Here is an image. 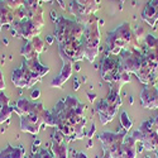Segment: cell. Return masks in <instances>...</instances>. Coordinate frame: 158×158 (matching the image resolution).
<instances>
[{"label":"cell","instance_id":"34","mask_svg":"<svg viewBox=\"0 0 158 158\" xmlns=\"http://www.w3.org/2000/svg\"><path fill=\"white\" fill-rule=\"evenodd\" d=\"M154 123H156V127H157V129H158V116L154 119Z\"/></svg>","mask_w":158,"mask_h":158},{"label":"cell","instance_id":"8","mask_svg":"<svg viewBox=\"0 0 158 158\" xmlns=\"http://www.w3.org/2000/svg\"><path fill=\"white\" fill-rule=\"evenodd\" d=\"M143 60V53L137 48H125L120 52L119 62L124 71L128 73H137Z\"/></svg>","mask_w":158,"mask_h":158},{"label":"cell","instance_id":"6","mask_svg":"<svg viewBox=\"0 0 158 158\" xmlns=\"http://www.w3.org/2000/svg\"><path fill=\"white\" fill-rule=\"evenodd\" d=\"M58 52L60 57L63 62H77L85 58L84 47L81 39H75V41H67L58 43Z\"/></svg>","mask_w":158,"mask_h":158},{"label":"cell","instance_id":"35","mask_svg":"<svg viewBox=\"0 0 158 158\" xmlns=\"http://www.w3.org/2000/svg\"><path fill=\"white\" fill-rule=\"evenodd\" d=\"M156 158H158V148L156 149Z\"/></svg>","mask_w":158,"mask_h":158},{"label":"cell","instance_id":"14","mask_svg":"<svg viewBox=\"0 0 158 158\" xmlns=\"http://www.w3.org/2000/svg\"><path fill=\"white\" fill-rule=\"evenodd\" d=\"M142 18L151 27H154L158 22V0H151V3L146 5L142 13Z\"/></svg>","mask_w":158,"mask_h":158},{"label":"cell","instance_id":"37","mask_svg":"<svg viewBox=\"0 0 158 158\" xmlns=\"http://www.w3.org/2000/svg\"><path fill=\"white\" fill-rule=\"evenodd\" d=\"M2 108H3V105H2V104H0V110H2Z\"/></svg>","mask_w":158,"mask_h":158},{"label":"cell","instance_id":"27","mask_svg":"<svg viewBox=\"0 0 158 158\" xmlns=\"http://www.w3.org/2000/svg\"><path fill=\"white\" fill-rule=\"evenodd\" d=\"M39 2L41 0H27V5L28 8H38L39 6Z\"/></svg>","mask_w":158,"mask_h":158},{"label":"cell","instance_id":"31","mask_svg":"<svg viewBox=\"0 0 158 158\" xmlns=\"http://www.w3.org/2000/svg\"><path fill=\"white\" fill-rule=\"evenodd\" d=\"M39 95H41V91H39V90H34L33 93H32V99L33 100H37L39 98Z\"/></svg>","mask_w":158,"mask_h":158},{"label":"cell","instance_id":"19","mask_svg":"<svg viewBox=\"0 0 158 158\" xmlns=\"http://www.w3.org/2000/svg\"><path fill=\"white\" fill-rule=\"evenodd\" d=\"M37 104L38 102H32L27 99H19L17 101V104L14 105V111H17L19 114V116H23V115H28L31 113H33L37 108Z\"/></svg>","mask_w":158,"mask_h":158},{"label":"cell","instance_id":"24","mask_svg":"<svg viewBox=\"0 0 158 158\" xmlns=\"http://www.w3.org/2000/svg\"><path fill=\"white\" fill-rule=\"evenodd\" d=\"M31 42H32V44H33V47H34V49H35V52H37L38 55H39V53H42V52H44V49H46V44H44V42H43L39 37H34Z\"/></svg>","mask_w":158,"mask_h":158},{"label":"cell","instance_id":"39","mask_svg":"<svg viewBox=\"0 0 158 158\" xmlns=\"http://www.w3.org/2000/svg\"><path fill=\"white\" fill-rule=\"evenodd\" d=\"M4 2H6V0H4Z\"/></svg>","mask_w":158,"mask_h":158},{"label":"cell","instance_id":"10","mask_svg":"<svg viewBox=\"0 0 158 158\" xmlns=\"http://www.w3.org/2000/svg\"><path fill=\"white\" fill-rule=\"evenodd\" d=\"M41 80H42V77H39V76L34 75L33 72H31L24 64H22V67H19V69L13 70V72H11V82L17 87L29 89Z\"/></svg>","mask_w":158,"mask_h":158},{"label":"cell","instance_id":"15","mask_svg":"<svg viewBox=\"0 0 158 158\" xmlns=\"http://www.w3.org/2000/svg\"><path fill=\"white\" fill-rule=\"evenodd\" d=\"M23 64L31 72H33L34 75H37L39 77H43L44 75H47L49 72V67H47V66H44V64H42L41 62H39L38 56H35V57H33L31 60H24Z\"/></svg>","mask_w":158,"mask_h":158},{"label":"cell","instance_id":"26","mask_svg":"<svg viewBox=\"0 0 158 158\" xmlns=\"http://www.w3.org/2000/svg\"><path fill=\"white\" fill-rule=\"evenodd\" d=\"M6 4L11 10H17L27 4V0H6Z\"/></svg>","mask_w":158,"mask_h":158},{"label":"cell","instance_id":"21","mask_svg":"<svg viewBox=\"0 0 158 158\" xmlns=\"http://www.w3.org/2000/svg\"><path fill=\"white\" fill-rule=\"evenodd\" d=\"M20 55L24 57V60H31L35 56H38V53L35 52L33 44L31 41H27V43H25L23 47H22V51H20Z\"/></svg>","mask_w":158,"mask_h":158},{"label":"cell","instance_id":"29","mask_svg":"<svg viewBox=\"0 0 158 158\" xmlns=\"http://www.w3.org/2000/svg\"><path fill=\"white\" fill-rule=\"evenodd\" d=\"M5 89V81H4V77H3V72L0 70V91Z\"/></svg>","mask_w":158,"mask_h":158},{"label":"cell","instance_id":"7","mask_svg":"<svg viewBox=\"0 0 158 158\" xmlns=\"http://www.w3.org/2000/svg\"><path fill=\"white\" fill-rule=\"evenodd\" d=\"M127 137V131L114 133V131H104L99 135L102 143V148L111 153L113 158H122V144Z\"/></svg>","mask_w":158,"mask_h":158},{"label":"cell","instance_id":"1","mask_svg":"<svg viewBox=\"0 0 158 158\" xmlns=\"http://www.w3.org/2000/svg\"><path fill=\"white\" fill-rule=\"evenodd\" d=\"M106 47L111 55H120L125 48H137L139 47V39L131 31L128 23H123L119 27L111 31L106 37Z\"/></svg>","mask_w":158,"mask_h":158},{"label":"cell","instance_id":"9","mask_svg":"<svg viewBox=\"0 0 158 158\" xmlns=\"http://www.w3.org/2000/svg\"><path fill=\"white\" fill-rule=\"evenodd\" d=\"M124 70L122 69L119 60H115L111 57H104L100 64V72L105 81L114 84L119 80V77Z\"/></svg>","mask_w":158,"mask_h":158},{"label":"cell","instance_id":"38","mask_svg":"<svg viewBox=\"0 0 158 158\" xmlns=\"http://www.w3.org/2000/svg\"><path fill=\"white\" fill-rule=\"evenodd\" d=\"M156 86H157V89H158V81H157V84H156Z\"/></svg>","mask_w":158,"mask_h":158},{"label":"cell","instance_id":"18","mask_svg":"<svg viewBox=\"0 0 158 158\" xmlns=\"http://www.w3.org/2000/svg\"><path fill=\"white\" fill-rule=\"evenodd\" d=\"M15 20L14 15V10H11L6 2L0 0V31L4 27L5 24H13V22Z\"/></svg>","mask_w":158,"mask_h":158},{"label":"cell","instance_id":"16","mask_svg":"<svg viewBox=\"0 0 158 158\" xmlns=\"http://www.w3.org/2000/svg\"><path fill=\"white\" fill-rule=\"evenodd\" d=\"M72 75V62H63V67L58 76H56L53 80L51 81L52 87H61L66 81L69 80Z\"/></svg>","mask_w":158,"mask_h":158},{"label":"cell","instance_id":"13","mask_svg":"<svg viewBox=\"0 0 158 158\" xmlns=\"http://www.w3.org/2000/svg\"><path fill=\"white\" fill-rule=\"evenodd\" d=\"M52 152L55 154V158H69V148L64 143V135L58 129L52 135Z\"/></svg>","mask_w":158,"mask_h":158},{"label":"cell","instance_id":"36","mask_svg":"<svg viewBox=\"0 0 158 158\" xmlns=\"http://www.w3.org/2000/svg\"><path fill=\"white\" fill-rule=\"evenodd\" d=\"M124 2H125V0H120V3H122V4H123V3H124Z\"/></svg>","mask_w":158,"mask_h":158},{"label":"cell","instance_id":"3","mask_svg":"<svg viewBox=\"0 0 158 158\" xmlns=\"http://www.w3.org/2000/svg\"><path fill=\"white\" fill-rule=\"evenodd\" d=\"M55 38L57 43L81 39L85 32V25L77 20L58 17L55 23Z\"/></svg>","mask_w":158,"mask_h":158},{"label":"cell","instance_id":"2","mask_svg":"<svg viewBox=\"0 0 158 158\" xmlns=\"http://www.w3.org/2000/svg\"><path fill=\"white\" fill-rule=\"evenodd\" d=\"M43 25L44 20L42 8H28V18L20 22H13V31L19 37L27 39V41H32L34 37H38V34L41 33Z\"/></svg>","mask_w":158,"mask_h":158},{"label":"cell","instance_id":"5","mask_svg":"<svg viewBox=\"0 0 158 158\" xmlns=\"http://www.w3.org/2000/svg\"><path fill=\"white\" fill-rule=\"evenodd\" d=\"M46 114H47V110L43 108V104L38 102L37 108L33 113L20 116V129H22V131H28V133H32V134H37L39 131L41 125L44 124Z\"/></svg>","mask_w":158,"mask_h":158},{"label":"cell","instance_id":"20","mask_svg":"<svg viewBox=\"0 0 158 158\" xmlns=\"http://www.w3.org/2000/svg\"><path fill=\"white\" fill-rule=\"evenodd\" d=\"M25 149L22 146L11 147L8 146L3 149H0V158H24Z\"/></svg>","mask_w":158,"mask_h":158},{"label":"cell","instance_id":"23","mask_svg":"<svg viewBox=\"0 0 158 158\" xmlns=\"http://www.w3.org/2000/svg\"><path fill=\"white\" fill-rule=\"evenodd\" d=\"M14 111V106H9V105H5V106L2 108L0 110V124L6 122L9 118L11 116V113Z\"/></svg>","mask_w":158,"mask_h":158},{"label":"cell","instance_id":"12","mask_svg":"<svg viewBox=\"0 0 158 158\" xmlns=\"http://www.w3.org/2000/svg\"><path fill=\"white\" fill-rule=\"evenodd\" d=\"M142 106L146 109H158V89L156 85H146L140 93Z\"/></svg>","mask_w":158,"mask_h":158},{"label":"cell","instance_id":"30","mask_svg":"<svg viewBox=\"0 0 158 158\" xmlns=\"http://www.w3.org/2000/svg\"><path fill=\"white\" fill-rule=\"evenodd\" d=\"M96 131V128H95V124H93L91 125V129H90V131L87 133V138H93V135H94V133Z\"/></svg>","mask_w":158,"mask_h":158},{"label":"cell","instance_id":"17","mask_svg":"<svg viewBox=\"0 0 158 158\" xmlns=\"http://www.w3.org/2000/svg\"><path fill=\"white\" fill-rule=\"evenodd\" d=\"M122 158H137V140L133 137H125L122 144Z\"/></svg>","mask_w":158,"mask_h":158},{"label":"cell","instance_id":"25","mask_svg":"<svg viewBox=\"0 0 158 158\" xmlns=\"http://www.w3.org/2000/svg\"><path fill=\"white\" fill-rule=\"evenodd\" d=\"M32 158H55V154L52 151H48V149H39L37 151V153H34L32 156Z\"/></svg>","mask_w":158,"mask_h":158},{"label":"cell","instance_id":"32","mask_svg":"<svg viewBox=\"0 0 158 158\" xmlns=\"http://www.w3.org/2000/svg\"><path fill=\"white\" fill-rule=\"evenodd\" d=\"M101 158H113V157H111V153H110L109 151L104 149V154H102V157H101Z\"/></svg>","mask_w":158,"mask_h":158},{"label":"cell","instance_id":"22","mask_svg":"<svg viewBox=\"0 0 158 158\" xmlns=\"http://www.w3.org/2000/svg\"><path fill=\"white\" fill-rule=\"evenodd\" d=\"M120 124H122L124 131H129L131 129V127H133V122H131L127 111H122V114H120Z\"/></svg>","mask_w":158,"mask_h":158},{"label":"cell","instance_id":"11","mask_svg":"<svg viewBox=\"0 0 158 158\" xmlns=\"http://www.w3.org/2000/svg\"><path fill=\"white\" fill-rule=\"evenodd\" d=\"M119 108H120V106H118V105L110 102V101L106 100V99L100 100V101L96 104V111H98V114H99V116H100L101 124L105 125V124L110 123V122L114 119V118H115V115H116L118 110H119Z\"/></svg>","mask_w":158,"mask_h":158},{"label":"cell","instance_id":"4","mask_svg":"<svg viewBox=\"0 0 158 158\" xmlns=\"http://www.w3.org/2000/svg\"><path fill=\"white\" fill-rule=\"evenodd\" d=\"M99 20H95L85 25V32L81 38V43L84 47V55L85 60L93 63L95 58L99 55V46H100V39H101V33L99 28Z\"/></svg>","mask_w":158,"mask_h":158},{"label":"cell","instance_id":"28","mask_svg":"<svg viewBox=\"0 0 158 158\" xmlns=\"http://www.w3.org/2000/svg\"><path fill=\"white\" fill-rule=\"evenodd\" d=\"M9 102V98L6 95H4L3 93H0V104L3 105V106H5V105H8Z\"/></svg>","mask_w":158,"mask_h":158},{"label":"cell","instance_id":"33","mask_svg":"<svg viewBox=\"0 0 158 158\" xmlns=\"http://www.w3.org/2000/svg\"><path fill=\"white\" fill-rule=\"evenodd\" d=\"M75 158H89V157H87L86 153H84V152H78V153L75 156Z\"/></svg>","mask_w":158,"mask_h":158}]
</instances>
